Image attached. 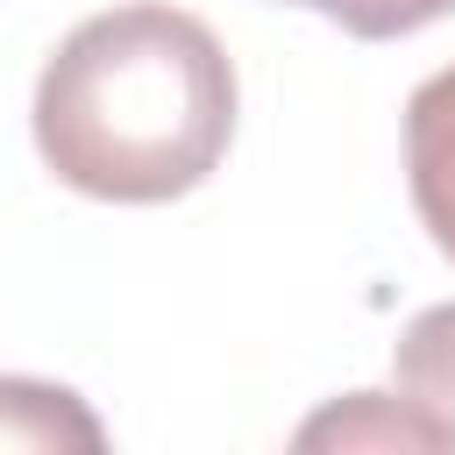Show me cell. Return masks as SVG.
<instances>
[{"label": "cell", "mask_w": 455, "mask_h": 455, "mask_svg": "<svg viewBox=\"0 0 455 455\" xmlns=\"http://www.w3.org/2000/svg\"><path fill=\"white\" fill-rule=\"evenodd\" d=\"M391 377H398V398L441 434V448H455V299L405 320L391 348Z\"/></svg>", "instance_id": "obj_3"}, {"label": "cell", "mask_w": 455, "mask_h": 455, "mask_svg": "<svg viewBox=\"0 0 455 455\" xmlns=\"http://www.w3.org/2000/svg\"><path fill=\"white\" fill-rule=\"evenodd\" d=\"M43 164L107 206H164L206 185L235 142V64L220 36L164 0L85 14L36 78Z\"/></svg>", "instance_id": "obj_1"}, {"label": "cell", "mask_w": 455, "mask_h": 455, "mask_svg": "<svg viewBox=\"0 0 455 455\" xmlns=\"http://www.w3.org/2000/svg\"><path fill=\"white\" fill-rule=\"evenodd\" d=\"M441 14H455V0H334L327 21H341L363 43H391V36H419Z\"/></svg>", "instance_id": "obj_6"}, {"label": "cell", "mask_w": 455, "mask_h": 455, "mask_svg": "<svg viewBox=\"0 0 455 455\" xmlns=\"http://www.w3.org/2000/svg\"><path fill=\"white\" fill-rule=\"evenodd\" d=\"M299 7H320V14H327V7H334V0H299Z\"/></svg>", "instance_id": "obj_7"}, {"label": "cell", "mask_w": 455, "mask_h": 455, "mask_svg": "<svg viewBox=\"0 0 455 455\" xmlns=\"http://www.w3.org/2000/svg\"><path fill=\"white\" fill-rule=\"evenodd\" d=\"M0 448H78V455H100L107 448V427L64 384L0 377Z\"/></svg>", "instance_id": "obj_4"}, {"label": "cell", "mask_w": 455, "mask_h": 455, "mask_svg": "<svg viewBox=\"0 0 455 455\" xmlns=\"http://www.w3.org/2000/svg\"><path fill=\"white\" fill-rule=\"evenodd\" d=\"M291 441L299 448H441V434L405 398H384V391H348L320 405Z\"/></svg>", "instance_id": "obj_5"}, {"label": "cell", "mask_w": 455, "mask_h": 455, "mask_svg": "<svg viewBox=\"0 0 455 455\" xmlns=\"http://www.w3.org/2000/svg\"><path fill=\"white\" fill-rule=\"evenodd\" d=\"M405 185L434 249L455 256V64L419 78L405 100Z\"/></svg>", "instance_id": "obj_2"}]
</instances>
